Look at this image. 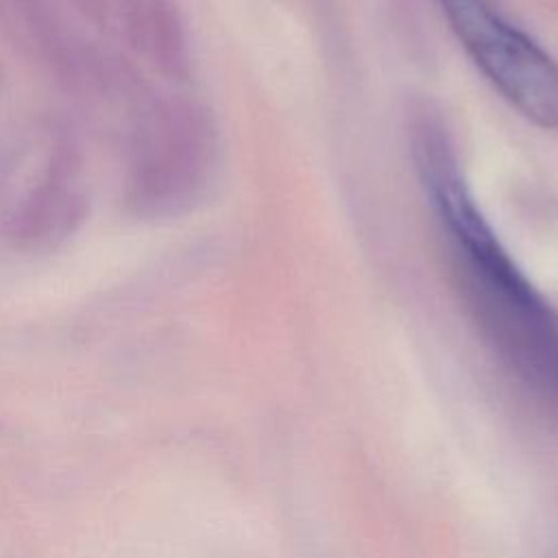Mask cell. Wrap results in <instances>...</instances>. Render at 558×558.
Segmentation results:
<instances>
[{
	"label": "cell",
	"mask_w": 558,
	"mask_h": 558,
	"mask_svg": "<svg viewBox=\"0 0 558 558\" xmlns=\"http://www.w3.org/2000/svg\"><path fill=\"white\" fill-rule=\"evenodd\" d=\"M412 153L473 320L527 386L558 401V312L482 214L460 170L456 146L436 116L425 111L416 118Z\"/></svg>",
	"instance_id": "obj_1"
},
{
	"label": "cell",
	"mask_w": 558,
	"mask_h": 558,
	"mask_svg": "<svg viewBox=\"0 0 558 558\" xmlns=\"http://www.w3.org/2000/svg\"><path fill=\"white\" fill-rule=\"evenodd\" d=\"M218 161L216 126L207 109L185 96L148 100L131 129L122 201L142 220L190 211L211 185Z\"/></svg>",
	"instance_id": "obj_2"
},
{
	"label": "cell",
	"mask_w": 558,
	"mask_h": 558,
	"mask_svg": "<svg viewBox=\"0 0 558 558\" xmlns=\"http://www.w3.org/2000/svg\"><path fill=\"white\" fill-rule=\"evenodd\" d=\"M81 166L72 133L54 131L35 183L0 216V240L20 251H44L76 233L89 209Z\"/></svg>",
	"instance_id": "obj_4"
},
{
	"label": "cell",
	"mask_w": 558,
	"mask_h": 558,
	"mask_svg": "<svg viewBox=\"0 0 558 558\" xmlns=\"http://www.w3.org/2000/svg\"><path fill=\"white\" fill-rule=\"evenodd\" d=\"M135 48L144 50L163 76H190V46L177 0H142Z\"/></svg>",
	"instance_id": "obj_5"
},
{
	"label": "cell",
	"mask_w": 558,
	"mask_h": 558,
	"mask_svg": "<svg viewBox=\"0 0 558 558\" xmlns=\"http://www.w3.org/2000/svg\"><path fill=\"white\" fill-rule=\"evenodd\" d=\"M456 39L484 78L532 124L558 129V63L495 0H438Z\"/></svg>",
	"instance_id": "obj_3"
}]
</instances>
